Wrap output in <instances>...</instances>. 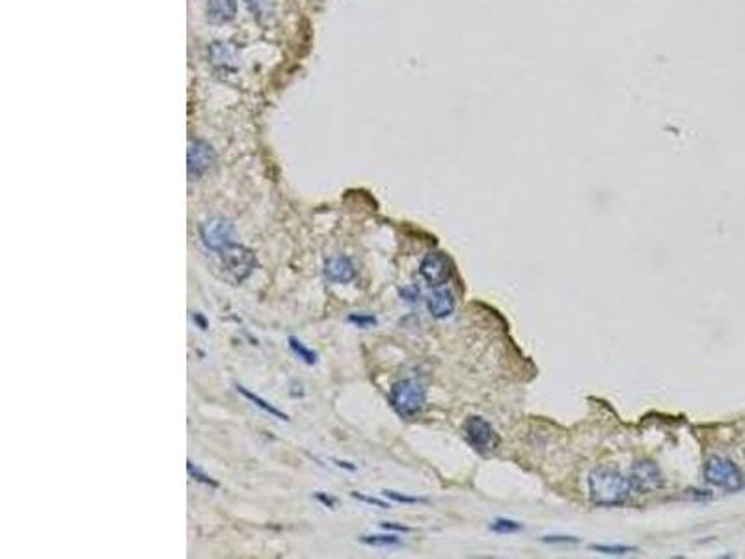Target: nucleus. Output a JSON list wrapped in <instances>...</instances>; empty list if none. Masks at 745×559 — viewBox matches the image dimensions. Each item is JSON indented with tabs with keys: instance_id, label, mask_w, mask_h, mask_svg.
Wrapping results in <instances>:
<instances>
[{
	"instance_id": "obj_1",
	"label": "nucleus",
	"mask_w": 745,
	"mask_h": 559,
	"mask_svg": "<svg viewBox=\"0 0 745 559\" xmlns=\"http://www.w3.org/2000/svg\"><path fill=\"white\" fill-rule=\"evenodd\" d=\"M634 492L628 477L621 472L600 466L589 474V498L598 507H617L626 503Z\"/></svg>"
},
{
	"instance_id": "obj_2",
	"label": "nucleus",
	"mask_w": 745,
	"mask_h": 559,
	"mask_svg": "<svg viewBox=\"0 0 745 559\" xmlns=\"http://www.w3.org/2000/svg\"><path fill=\"white\" fill-rule=\"evenodd\" d=\"M427 403V392L421 383L414 378H403L390 390V405L401 418L410 419L421 414Z\"/></svg>"
},
{
	"instance_id": "obj_3",
	"label": "nucleus",
	"mask_w": 745,
	"mask_h": 559,
	"mask_svg": "<svg viewBox=\"0 0 745 559\" xmlns=\"http://www.w3.org/2000/svg\"><path fill=\"white\" fill-rule=\"evenodd\" d=\"M704 479L725 490H738L744 487V474L736 462L727 457H710L704 465Z\"/></svg>"
},
{
	"instance_id": "obj_4",
	"label": "nucleus",
	"mask_w": 745,
	"mask_h": 559,
	"mask_svg": "<svg viewBox=\"0 0 745 559\" xmlns=\"http://www.w3.org/2000/svg\"><path fill=\"white\" fill-rule=\"evenodd\" d=\"M201 242L215 253H224L235 244V226L228 218H209L200 226Z\"/></svg>"
},
{
	"instance_id": "obj_5",
	"label": "nucleus",
	"mask_w": 745,
	"mask_h": 559,
	"mask_svg": "<svg viewBox=\"0 0 745 559\" xmlns=\"http://www.w3.org/2000/svg\"><path fill=\"white\" fill-rule=\"evenodd\" d=\"M464 436L469 446L483 455L492 453L499 446V436L496 429L481 416H469L464 422Z\"/></svg>"
},
{
	"instance_id": "obj_6",
	"label": "nucleus",
	"mask_w": 745,
	"mask_h": 559,
	"mask_svg": "<svg viewBox=\"0 0 745 559\" xmlns=\"http://www.w3.org/2000/svg\"><path fill=\"white\" fill-rule=\"evenodd\" d=\"M453 263L444 252H428L419 263V274L430 287H442L451 278Z\"/></svg>"
},
{
	"instance_id": "obj_7",
	"label": "nucleus",
	"mask_w": 745,
	"mask_h": 559,
	"mask_svg": "<svg viewBox=\"0 0 745 559\" xmlns=\"http://www.w3.org/2000/svg\"><path fill=\"white\" fill-rule=\"evenodd\" d=\"M215 162H217V153L211 144H207L206 140H200V138L188 142L187 168L190 179H200L201 176H206Z\"/></svg>"
},
{
	"instance_id": "obj_8",
	"label": "nucleus",
	"mask_w": 745,
	"mask_h": 559,
	"mask_svg": "<svg viewBox=\"0 0 745 559\" xmlns=\"http://www.w3.org/2000/svg\"><path fill=\"white\" fill-rule=\"evenodd\" d=\"M630 483L634 487V492L648 494L663 487V476L660 466L652 460H637L630 470Z\"/></svg>"
},
{
	"instance_id": "obj_9",
	"label": "nucleus",
	"mask_w": 745,
	"mask_h": 559,
	"mask_svg": "<svg viewBox=\"0 0 745 559\" xmlns=\"http://www.w3.org/2000/svg\"><path fill=\"white\" fill-rule=\"evenodd\" d=\"M224 258V269L229 272V276L235 283H241L244 278L253 271L256 267V256H253L252 250L241 247V244H233L231 248H228L226 252L220 253Z\"/></svg>"
},
{
	"instance_id": "obj_10",
	"label": "nucleus",
	"mask_w": 745,
	"mask_h": 559,
	"mask_svg": "<svg viewBox=\"0 0 745 559\" xmlns=\"http://www.w3.org/2000/svg\"><path fill=\"white\" fill-rule=\"evenodd\" d=\"M324 276L332 283H351L356 278V267L346 256H334L324 261Z\"/></svg>"
},
{
	"instance_id": "obj_11",
	"label": "nucleus",
	"mask_w": 745,
	"mask_h": 559,
	"mask_svg": "<svg viewBox=\"0 0 745 559\" xmlns=\"http://www.w3.org/2000/svg\"><path fill=\"white\" fill-rule=\"evenodd\" d=\"M427 310L435 319H447L455 312V297L449 289H436L427 297Z\"/></svg>"
},
{
	"instance_id": "obj_12",
	"label": "nucleus",
	"mask_w": 745,
	"mask_h": 559,
	"mask_svg": "<svg viewBox=\"0 0 745 559\" xmlns=\"http://www.w3.org/2000/svg\"><path fill=\"white\" fill-rule=\"evenodd\" d=\"M237 13V0H207V19L215 24L233 21Z\"/></svg>"
},
{
	"instance_id": "obj_13",
	"label": "nucleus",
	"mask_w": 745,
	"mask_h": 559,
	"mask_svg": "<svg viewBox=\"0 0 745 559\" xmlns=\"http://www.w3.org/2000/svg\"><path fill=\"white\" fill-rule=\"evenodd\" d=\"M237 388V392L242 395V397H246L250 403H253V405L258 406V408H261L265 414H269V416H272V418H276V419H283V422H289V416L285 412H282V410H278L276 406L274 405H270L269 401H265L263 397H259L258 394H253L252 390H248L244 388L242 384H237L235 386Z\"/></svg>"
},
{
	"instance_id": "obj_14",
	"label": "nucleus",
	"mask_w": 745,
	"mask_h": 559,
	"mask_svg": "<svg viewBox=\"0 0 745 559\" xmlns=\"http://www.w3.org/2000/svg\"><path fill=\"white\" fill-rule=\"evenodd\" d=\"M287 342H289V349L293 351V354L296 356L299 360H302L305 365H315L319 362V356L315 351H311L310 347H305L304 343L300 342L299 337L296 335H289L287 337Z\"/></svg>"
},
{
	"instance_id": "obj_15",
	"label": "nucleus",
	"mask_w": 745,
	"mask_h": 559,
	"mask_svg": "<svg viewBox=\"0 0 745 559\" xmlns=\"http://www.w3.org/2000/svg\"><path fill=\"white\" fill-rule=\"evenodd\" d=\"M360 542L369 544V547H399L401 537L394 533H384V535H362Z\"/></svg>"
},
{
	"instance_id": "obj_16",
	"label": "nucleus",
	"mask_w": 745,
	"mask_h": 559,
	"mask_svg": "<svg viewBox=\"0 0 745 559\" xmlns=\"http://www.w3.org/2000/svg\"><path fill=\"white\" fill-rule=\"evenodd\" d=\"M187 470H188V476L192 477L194 481L201 483V485H207V487H211V489H218V487H220L217 479H212V477L209 476V474H206L201 468L194 466L192 460H188L187 462Z\"/></svg>"
},
{
	"instance_id": "obj_17",
	"label": "nucleus",
	"mask_w": 745,
	"mask_h": 559,
	"mask_svg": "<svg viewBox=\"0 0 745 559\" xmlns=\"http://www.w3.org/2000/svg\"><path fill=\"white\" fill-rule=\"evenodd\" d=\"M490 530L496 533H512V531L522 530V524L517 520H507V518H498L490 524Z\"/></svg>"
},
{
	"instance_id": "obj_18",
	"label": "nucleus",
	"mask_w": 745,
	"mask_h": 559,
	"mask_svg": "<svg viewBox=\"0 0 745 559\" xmlns=\"http://www.w3.org/2000/svg\"><path fill=\"white\" fill-rule=\"evenodd\" d=\"M591 550L600 553H608V556H626V553L637 552V548L634 547H608V544H593Z\"/></svg>"
},
{
	"instance_id": "obj_19",
	"label": "nucleus",
	"mask_w": 745,
	"mask_h": 559,
	"mask_svg": "<svg viewBox=\"0 0 745 559\" xmlns=\"http://www.w3.org/2000/svg\"><path fill=\"white\" fill-rule=\"evenodd\" d=\"M382 494L386 496L387 500H392V501H397V503H423V501H427L425 498H417V496H408V494H401V492H397V490H382Z\"/></svg>"
},
{
	"instance_id": "obj_20",
	"label": "nucleus",
	"mask_w": 745,
	"mask_h": 559,
	"mask_svg": "<svg viewBox=\"0 0 745 559\" xmlns=\"http://www.w3.org/2000/svg\"><path fill=\"white\" fill-rule=\"evenodd\" d=\"M349 323L356 324L358 328H369V326H375L378 321H376L375 315H371V313H351V315H349Z\"/></svg>"
},
{
	"instance_id": "obj_21",
	"label": "nucleus",
	"mask_w": 745,
	"mask_h": 559,
	"mask_svg": "<svg viewBox=\"0 0 745 559\" xmlns=\"http://www.w3.org/2000/svg\"><path fill=\"white\" fill-rule=\"evenodd\" d=\"M351 496H352V498H356V500L369 503V506L380 507V509H390V503L378 500V498H371V496H365V494H362V492H351Z\"/></svg>"
},
{
	"instance_id": "obj_22",
	"label": "nucleus",
	"mask_w": 745,
	"mask_h": 559,
	"mask_svg": "<svg viewBox=\"0 0 745 559\" xmlns=\"http://www.w3.org/2000/svg\"><path fill=\"white\" fill-rule=\"evenodd\" d=\"M315 500L321 501L324 507H330V509H335V506H337V500H335L334 496L324 494V492H317V494H315Z\"/></svg>"
},
{
	"instance_id": "obj_23",
	"label": "nucleus",
	"mask_w": 745,
	"mask_h": 559,
	"mask_svg": "<svg viewBox=\"0 0 745 559\" xmlns=\"http://www.w3.org/2000/svg\"><path fill=\"white\" fill-rule=\"evenodd\" d=\"M401 297H403L405 301L414 302L417 297H419V291H417L416 287H405V289H401Z\"/></svg>"
},
{
	"instance_id": "obj_24",
	"label": "nucleus",
	"mask_w": 745,
	"mask_h": 559,
	"mask_svg": "<svg viewBox=\"0 0 745 559\" xmlns=\"http://www.w3.org/2000/svg\"><path fill=\"white\" fill-rule=\"evenodd\" d=\"M542 542H578L576 537H567V535H548L542 539Z\"/></svg>"
},
{
	"instance_id": "obj_25",
	"label": "nucleus",
	"mask_w": 745,
	"mask_h": 559,
	"mask_svg": "<svg viewBox=\"0 0 745 559\" xmlns=\"http://www.w3.org/2000/svg\"><path fill=\"white\" fill-rule=\"evenodd\" d=\"M382 528L384 530H390V531H410V528H406V526H401V524H392V522H382Z\"/></svg>"
},
{
	"instance_id": "obj_26",
	"label": "nucleus",
	"mask_w": 745,
	"mask_h": 559,
	"mask_svg": "<svg viewBox=\"0 0 745 559\" xmlns=\"http://www.w3.org/2000/svg\"><path fill=\"white\" fill-rule=\"evenodd\" d=\"M192 317H194V321H196V323H198V326H200L201 330H207V326H209V324H207V321H206V319H203V315H201V313L196 312V313H194V315H192Z\"/></svg>"
},
{
	"instance_id": "obj_27",
	"label": "nucleus",
	"mask_w": 745,
	"mask_h": 559,
	"mask_svg": "<svg viewBox=\"0 0 745 559\" xmlns=\"http://www.w3.org/2000/svg\"><path fill=\"white\" fill-rule=\"evenodd\" d=\"M332 460H334V465L340 466V468H345V470H356V466L349 465L346 460H340V459H332Z\"/></svg>"
}]
</instances>
